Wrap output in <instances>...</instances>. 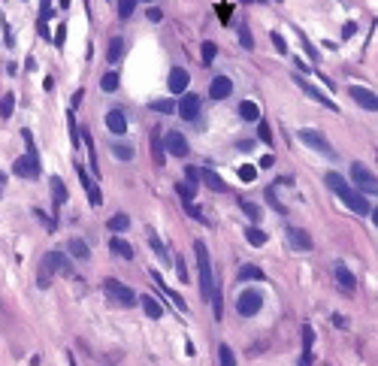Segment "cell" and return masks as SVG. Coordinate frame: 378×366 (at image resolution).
<instances>
[{"label": "cell", "mask_w": 378, "mask_h": 366, "mask_svg": "<svg viewBox=\"0 0 378 366\" xmlns=\"http://www.w3.org/2000/svg\"><path fill=\"white\" fill-rule=\"evenodd\" d=\"M200 55H203V67H209V64L215 61V55H218V48H215V42H203V48H200Z\"/></svg>", "instance_id": "40"}, {"label": "cell", "mask_w": 378, "mask_h": 366, "mask_svg": "<svg viewBox=\"0 0 378 366\" xmlns=\"http://www.w3.org/2000/svg\"><path fill=\"white\" fill-rule=\"evenodd\" d=\"M70 366H76V360H73V354H70Z\"/></svg>", "instance_id": "64"}, {"label": "cell", "mask_w": 378, "mask_h": 366, "mask_svg": "<svg viewBox=\"0 0 378 366\" xmlns=\"http://www.w3.org/2000/svg\"><path fill=\"white\" fill-rule=\"evenodd\" d=\"M148 109H154V112H176V103L173 100H151Z\"/></svg>", "instance_id": "41"}, {"label": "cell", "mask_w": 378, "mask_h": 366, "mask_svg": "<svg viewBox=\"0 0 378 366\" xmlns=\"http://www.w3.org/2000/svg\"><path fill=\"white\" fill-rule=\"evenodd\" d=\"M185 212H188L191 218H197V221H206V215L200 212V206H194V200H191V203H185Z\"/></svg>", "instance_id": "50"}, {"label": "cell", "mask_w": 378, "mask_h": 366, "mask_svg": "<svg viewBox=\"0 0 378 366\" xmlns=\"http://www.w3.org/2000/svg\"><path fill=\"white\" fill-rule=\"evenodd\" d=\"M12 173H15V176H21V179H36V176H39V158H36V154H30V151H27V154H21V158L12 164Z\"/></svg>", "instance_id": "7"}, {"label": "cell", "mask_w": 378, "mask_h": 366, "mask_svg": "<svg viewBox=\"0 0 378 366\" xmlns=\"http://www.w3.org/2000/svg\"><path fill=\"white\" fill-rule=\"evenodd\" d=\"M82 139H85V145H88V161H91V170L97 173V148H94V139H91V133H88V130H82Z\"/></svg>", "instance_id": "36"}, {"label": "cell", "mask_w": 378, "mask_h": 366, "mask_svg": "<svg viewBox=\"0 0 378 366\" xmlns=\"http://www.w3.org/2000/svg\"><path fill=\"white\" fill-rule=\"evenodd\" d=\"M260 306H263V294H260V291H254V288H248V291H242V294L236 297V312H239L242 318L257 315V312H260Z\"/></svg>", "instance_id": "4"}, {"label": "cell", "mask_w": 378, "mask_h": 366, "mask_svg": "<svg viewBox=\"0 0 378 366\" xmlns=\"http://www.w3.org/2000/svg\"><path fill=\"white\" fill-rule=\"evenodd\" d=\"M324 182L330 185V191H333V194H339V200H342V203H345L354 215H369V212H372V206L366 203V194H360L357 188H351V185H348V182L336 173V170H330V173L324 176Z\"/></svg>", "instance_id": "1"}, {"label": "cell", "mask_w": 378, "mask_h": 366, "mask_svg": "<svg viewBox=\"0 0 378 366\" xmlns=\"http://www.w3.org/2000/svg\"><path fill=\"white\" fill-rule=\"evenodd\" d=\"M239 115H242V121H260V109H257V103H254V100L239 103Z\"/></svg>", "instance_id": "28"}, {"label": "cell", "mask_w": 378, "mask_h": 366, "mask_svg": "<svg viewBox=\"0 0 378 366\" xmlns=\"http://www.w3.org/2000/svg\"><path fill=\"white\" fill-rule=\"evenodd\" d=\"M176 270H179V279H182V282H188V267H185V260H182V257H176Z\"/></svg>", "instance_id": "54"}, {"label": "cell", "mask_w": 378, "mask_h": 366, "mask_svg": "<svg viewBox=\"0 0 378 366\" xmlns=\"http://www.w3.org/2000/svg\"><path fill=\"white\" fill-rule=\"evenodd\" d=\"M354 30H357V24H354V21H348V24H345V30H342V36H345V39H348V36H354Z\"/></svg>", "instance_id": "58"}, {"label": "cell", "mask_w": 378, "mask_h": 366, "mask_svg": "<svg viewBox=\"0 0 378 366\" xmlns=\"http://www.w3.org/2000/svg\"><path fill=\"white\" fill-rule=\"evenodd\" d=\"M136 3H139V0H118V15H121V18H130L133 9H136Z\"/></svg>", "instance_id": "42"}, {"label": "cell", "mask_w": 378, "mask_h": 366, "mask_svg": "<svg viewBox=\"0 0 378 366\" xmlns=\"http://www.w3.org/2000/svg\"><path fill=\"white\" fill-rule=\"evenodd\" d=\"M51 276H55V273H51V267H45V264H39V273H36V285H39V288L45 291V288L51 285Z\"/></svg>", "instance_id": "38"}, {"label": "cell", "mask_w": 378, "mask_h": 366, "mask_svg": "<svg viewBox=\"0 0 378 366\" xmlns=\"http://www.w3.org/2000/svg\"><path fill=\"white\" fill-rule=\"evenodd\" d=\"M112 151H115V158H121L124 164L133 161V148H130L127 142H112Z\"/></svg>", "instance_id": "37"}, {"label": "cell", "mask_w": 378, "mask_h": 366, "mask_svg": "<svg viewBox=\"0 0 378 366\" xmlns=\"http://www.w3.org/2000/svg\"><path fill=\"white\" fill-rule=\"evenodd\" d=\"M103 288H106L109 300H112V303H118L121 309H130V306L136 303V294H133L127 285H121L118 279H106V282H103Z\"/></svg>", "instance_id": "3"}, {"label": "cell", "mask_w": 378, "mask_h": 366, "mask_svg": "<svg viewBox=\"0 0 378 366\" xmlns=\"http://www.w3.org/2000/svg\"><path fill=\"white\" fill-rule=\"evenodd\" d=\"M61 6H64V9H67V6H70V0H61Z\"/></svg>", "instance_id": "63"}, {"label": "cell", "mask_w": 378, "mask_h": 366, "mask_svg": "<svg viewBox=\"0 0 378 366\" xmlns=\"http://www.w3.org/2000/svg\"><path fill=\"white\" fill-rule=\"evenodd\" d=\"M333 324H336V327H348V318H345V315H333Z\"/></svg>", "instance_id": "59"}, {"label": "cell", "mask_w": 378, "mask_h": 366, "mask_svg": "<svg viewBox=\"0 0 378 366\" xmlns=\"http://www.w3.org/2000/svg\"><path fill=\"white\" fill-rule=\"evenodd\" d=\"M185 176H188V182H194V185H200V170H194L191 164L185 167Z\"/></svg>", "instance_id": "53"}, {"label": "cell", "mask_w": 378, "mask_h": 366, "mask_svg": "<svg viewBox=\"0 0 378 366\" xmlns=\"http://www.w3.org/2000/svg\"><path fill=\"white\" fill-rule=\"evenodd\" d=\"M67 251H70L76 260H91V245H88L82 236H73V239L67 242Z\"/></svg>", "instance_id": "18"}, {"label": "cell", "mask_w": 378, "mask_h": 366, "mask_svg": "<svg viewBox=\"0 0 378 366\" xmlns=\"http://www.w3.org/2000/svg\"><path fill=\"white\" fill-rule=\"evenodd\" d=\"M303 48H306V51H309V58H312V61H315V58H318V51H315V45H312V42H309V39H306V36H303Z\"/></svg>", "instance_id": "57"}, {"label": "cell", "mask_w": 378, "mask_h": 366, "mask_svg": "<svg viewBox=\"0 0 378 366\" xmlns=\"http://www.w3.org/2000/svg\"><path fill=\"white\" fill-rule=\"evenodd\" d=\"M288 245L294 248V251H312V236L306 233V230H300V227H291L288 230Z\"/></svg>", "instance_id": "13"}, {"label": "cell", "mask_w": 378, "mask_h": 366, "mask_svg": "<svg viewBox=\"0 0 378 366\" xmlns=\"http://www.w3.org/2000/svg\"><path fill=\"white\" fill-rule=\"evenodd\" d=\"M48 15H51V0H39V24H45Z\"/></svg>", "instance_id": "51"}, {"label": "cell", "mask_w": 378, "mask_h": 366, "mask_svg": "<svg viewBox=\"0 0 378 366\" xmlns=\"http://www.w3.org/2000/svg\"><path fill=\"white\" fill-rule=\"evenodd\" d=\"M70 139H73V148H76V145H79V139H82V136H79V127H76L73 112H70Z\"/></svg>", "instance_id": "52"}, {"label": "cell", "mask_w": 378, "mask_h": 366, "mask_svg": "<svg viewBox=\"0 0 378 366\" xmlns=\"http://www.w3.org/2000/svg\"><path fill=\"white\" fill-rule=\"evenodd\" d=\"M351 179H354V185H357L360 194H372V197H378V179L363 167V164H351Z\"/></svg>", "instance_id": "5"}, {"label": "cell", "mask_w": 378, "mask_h": 366, "mask_svg": "<svg viewBox=\"0 0 378 366\" xmlns=\"http://www.w3.org/2000/svg\"><path fill=\"white\" fill-rule=\"evenodd\" d=\"M257 139H260V142H266V145L273 142V130H269V124H266V121H260V127H257Z\"/></svg>", "instance_id": "47"}, {"label": "cell", "mask_w": 378, "mask_h": 366, "mask_svg": "<svg viewBox=\"0 0 378 366\" xmlns=\"http://www.w3.org/2000/svg\"><path fill=\"white\" fill-rule=\"evenodd\" d=\"M312 339H315L312 327H303V357H300V366L312 363Z\"/></svg>", "instance_id": "26"}, {"label": "cell", "mask_w": 378, "mask_h": 366, "mask_svg": "<svg viewBox=\"0 0 378 366\" xmlns=\"http://www.w3.org/2000/svg\"><path fill=\"white\" fill-rule=\"evenodd\" d=\"M266 276H263V270L260 267H251V264H245L242 270H239V282H263Z\"/></svg>", "instance_id": "29"}, {"label": "cell", "mask_w": 378, "mask_h": 366, "mask_svg": "<svg viewBox=\"0 0 378 366\" xmlns=\"http://www.w3.org/2000/svg\"><path fill=\"white\" fill-rule=\"evenodd\" d=\"M145 15H148V21H154V24H157V21L164 18V12H160V9H148Z\"/></svg>", "instance_id": "56"}, {"label": "cell", "mask_w": 378, "mask_h": 366, "mask_svg": "<svg viewBox=\"0 0 378 366\" xmlns=\"http://www.w3.org/2000/svg\"><path fill=\"white\" fill-rule=\"evenodd\" d=\"M64 39H67V24H58V27H55V39H51V42L61 48V45H64Z\"/></svg>", "instance_id": "49"}, {"label": "cell", "mask_w": 378, "mask_h": 366, "mask_svg": "<svg viewBox=\"0 0 378 366\" xmlns=\"http://www.w3.org/2000/svg\"><path fill=\"white\" fill-rule=\"evenodd\" d=\"M294 64H297V70H300V73H306V70H309V64H306V61H300V58H294Z\"/></svg>", "instance_id": "60"}, {"label": "cell", "mask_w": 378, "mask_h": 366, "mask_svg": "<svg viewBox=\"0 0 378 366\" xmlns=\"http://www.w3.org/2000/svg\"><path fill=\"white\" fill-rule=\"evenodd\" d=\"M188 70L185 67H173L170 70V94H185V88H188Z\"/></svg>", "instance_id": "16"}, {"label": "cell", "mask_w": 378, "mask_h": 366, "mask_svg": "<svg viewBox=\"0 0 378 366\" xmlns=\"http://www.w3.org/2000/svg\"><path fill=\"white\" fill-rule=\"evenodd\" d=\"M245 239H248V242H251L254 248H260V245H266V233H263V230H260L257 224H251V227L245 230Z\"/></svg>", "instance_id": "31"}, {"label": "cell", "mask_w": 378, "mask_h": 366, "mask_svg": "<svg viewBox=\"0 0 378 366\" xmlns=\"http://www.w3.org/2000/svg\"><path fill=\"white\" fill-rule=\"evenodd\" d=\"M218 363L221 366H236V354H233L230 345H221V348H218Z\"/></svg>", "instance_id": "34"}, {"label": "cell", "mask_w": 378, "mask_h": 366, "mask_svg": "<svg viewBox=\"0 0 378 366\" xmlns=\"http://www.w3.org/2000/svg\"><path fill=\"white\" fill-rule=\"evenodd\" d=\"M266 200L273 203V209H276V212H288V209L279 203V197H276V185H273V188H266Z\"/></svg>", "instance_id": "48"}, {"label": "cell", "mask_w": 378, "mask_h": 366, "mask_svg": "<svg viewBox=\"0 0 378 366\" xmlns=\"http://www.w3.org/2000/svg\"><path fill=\"white\" fill-rule=\"evenodd\" d=\"M79 179H82V188L88 191V200H91V206H100L103 203V194H100V188H97V182L94 179H88V173L79 167Z\"/></svg>", "instance_id": "17"}, {"label": "cell", "mask_w": 378, "mask_h": 366, "mask_svg": "<svg viewBox=\"0 0 378 366\" xmlns=\"http://www.w3.org/2000/svg\"><path fill=\"white\" fill-rule=\"evenodd\" d=\"M209 94H212V100H227L233 94V82L227 76H215L212 85H209Z\"/></svg>", "instance_id": "15"}, {"label": "cell", "mask_w": 378, "mask_h": 366, "mask_svg": "<svg viewBox=\"0 0 378 366\" xmlns=\"http://www.w3.org/2000/svg\"><path fill=\"white\" fill-rule=\"evenodd\" d=\"M121 55H124V39H121V36H112V39H109V48H106L109 64H118Z\"/></svg>", "instance_id": "27"}, {"label": "cell", "mask_w": 378, "mask_h": 366, "mask_svg": "<svg viewBox=\"0 0 378 366\" xmlns=\"http://www.w3.org/2000/svg\"><path fill=\"white\" fill-rule=\"evenodd\" d=\"M12 109H15V97L3 94V100H0V118H12Z\"/></svg>", "instance_id": "39"}, {"label": "cell", "mask_w": 378, "mask_h": 366, "mask_svg": "<svg viewBox=\"0 0 378 366\" xmlns=\"http://www.w3.org/2000/svg\"><path fill=\"white\" fill-rule=\"evenodd\" d=\"M42 88H45V91H55V82H51V76H45V82H42Z\"/></svg>", "instance_id": "61"}, {"label": "cell", "mask_w": 378, "mask_h": 366, "mask_svg": "<svg viewBox=\"0 0 378 366\" xmlns=\"http://www.w3.org/2000/svg\"><path fill=\"white\" fill-rule=\"evenodd\" d=\"M239 42H242V45H245V48H248V51H251V48H254V39H251V30H248V27H245V24H242V27H239Z\"/></svg>", "instance_id": "46"}, {"label": "cell", "mask_w": 378, "mask_h": 366, "mask_svg": "<svg viewBox=\"0 0 378 366\" xmlns=\"http://www.w3.org/2000/svg\"><path fill=\"white\" fill-rule=\"evenodd\" d=\"M197 188H200V185H194V182H179V185H176V191L182 194V200H185V203H191V200H194Z\"/></svg>", "instance_id": "33"}, {"label": "cell", "mask_w": 378, "mask_h": 366, "mask_svg": "<svg viewBox=\"0 0 378 366\" xmlns=\"http://www.w3.org/2000/svg\"><path fill=\"white\" fill-rule=\"evenodd\" d=\"M300 139L309 145V148H315V151H321V154H327V158H336V148L324 139V133L321 130H312V127H303L300 130Z\"/></svg>", "instance_id": "6"}, {"label": "cell", "mask_w": 378, "mask_h": 366, "mask_svg": "<svg viewBox=\"0 0 378 366\" xmlns=\"http://www.w3.org/2000/svg\"><path fill=\"white\" fill-rule=\"evenodd\" d=\"M109 248H112V254H118L121 260H133V248H130V242H124L121 236H112Z\"/></svg>", "instance_id": "25"}, {"label": "cell", "mask_w": 378, "mask_h": 366, "mask_svg": "<svg viewBox=\"0 0 378 366\" xmlns=\"http://www.w3.org/2000/svg\"><path fill=\"white\" fill-rule=\"evenodd\" d=\"M294 82H297V88H303V94H306V97H312L315 103H321V106H327V109H333V112H336V103H333V100H330L327 94H321V91H318L315 85H309V82H306L303 76H294Z\"/></svg>", "instance_id": "11"}, {"label": "cell", "mask_w": 378, "mask_h": 366, "mask_svg": "<svg viewBox=\"0 0 378 366\" xmlns=\"http://www.w3.org/2000/svg\"><path fill=\"white\" fill-rule=\"evenodd\" d=\"M194 254H197V285H200V294H203V300H212L215 276H212V257H209V248H206L203 239L194 242Z\"/></svg>", "instance_id": "2"}, {"label": "cell", "mask_w": 378, "mask_h": 366, "mask_svg": "<svg viewBox=\"0 0 378 366\" xmlns=\"http://www.w3.org/2000/svg\"><path fill=\"white\" fill-rule=\"evenodd\" d=\"M254 176H257V167H251V164H242V167H239V179H242V182H254Z\"/></svg>", "instance_id": "44"}, {"label": "cell", "mask_w": 378, "mask_h": 366, "mask_svg": "<svg viewBox=\"0 0 378 366\" xmlns=\"http://www.w3.org/2000/svg\"><path fill=\"white\" fill-rule=\"evenodd\" d=\"M139 303H142V309H145V315H148L151 321H160V318H164V306H160L154 297L142 294V297H139Z\"/></svg>", "instance_id": "22"}, {"label": "cell", "mask_w": 378, "mask_h": 366, "mask_svg": "<svg viewBox=\"0 0 378 366\" xmlns=\"http://www.w3.org/2000/svg\"><path fill=\"white\" fill-rule=\"evenodd\" d=\"M200 182H206L212 191H218V194H224L227 191V182L215 173V170H200Z\"/></svg>", "instance_id": "21"}, {"label": "cell", "mask_w": 378, "mask_h": 366, "mask_svg": "<svg viewBox=\"0 0 378 366\" xmlns=\"http://www.w3.org/2000/svg\"><path fill=\"white\" fill-rule=\"evenodd\" d=\"M372 221H375V227H378V206H372Z\"/></svg>", "instance_id": "62"}, {"label": "cell", "mask_w": 378, "mask_h": 366, "mask_svg": "<svg viewBox=\"0 0 378 366\" xmlns=\"http://www.w3.org/2000/svg\"><path fill=\"white\" fill-rule=\"evenodd\" d=\"M106 127L115 133V136H124V130H127V115H124V109H109L106 112Z\"/></svg>", "instance_id": "14"}, {"label": "cell", "mask_w": 378, "mask_h": 366, "mask_svg": "<svg viewBox=\"0 0 378 366\" xmlns=\"http://www.w3.org/2000/svg\"><path fill=\"white\" fill-rule=\"evenodd\" d=\"M164 148H167L173 158H188V151H191L185 133H179V130H170V133L164 136Z\"/></svg>", "instance_id": "8"}, {"label": "cell", "mask_w": 378, "mask_h": 366, "mask_svg": "<svg viewBox=\"0 0 378 366\" xmlns=\"http://www.w3.org/2000/svg\"><path fill=\"white\" fill-rule=\"evenodd\" d=\"M239 209H242V212H245V215H248V221H254V224H257V221H260V209H257V206H254V203H242V206H239Z\"/></svg>", "instance_id": "45"}, {"label": "cell", "mask_w": 378, "mask_h": 366, "mask_svg": "<svg viewBox=\"0 0 378 366\" xmlns=\"http://www.w3.org/2000/svg\"><path fill=\"white\" fill-rule=\"evenodd\" d=\"M45 267H51V273H64V276H73V260L64 254V251H48L42 257Z\"/></svg>", "instance_id": "9"}, {"label": "cell", "mask_w": 378, "mask_h": 366, "mask_svg": "<svg viewBox=\"0 0 378 366\" xmlns=\"http://www.w3.org/2000/svg\"><path fill=\"white\" fill-rule=\"evenodd\" d=\"M151 154H154V164H157V167L167 164V148H164V136H160V130H151Z\"/></svg>", "instance_id": "20"}, {"label": "cell", "mask_w": 378, "mask_h": 366, "mask_svg": "<svg viewBox=\"0 0 378 366\" xmlns=\"http://www.w3.org/2000/svg\"><path fill=\"white\" fill-rule=\"evenodd\" d=\"M336 282L342 285V291H354L357 288V279L351 276V270L345 264H336Z\"/></svg>", "instance_id": "23"}, {"label": "cell", "mask_w": 378, "mask_h": 366, "mask_svg": "<svg viewBox=\"0 0 378 366\" xmlns=\"http://www.w3.org/2000/svg\"><path fill=\"white\" fill-rule=\"evenodd\" d=\"M269 39H273V45H276V51H279V55H288V42H285V36H282V33H276V30H273V33H269Z\"/></svg>", "instance_id": "43"}, {"label": "cell", "mask_w": 378, "mask_h": 366, "mask_svg": "<svg viewBox=\"0 0 378 366\" xmlns=\"http://www.w3.org/2000/svg\"><path fill=\"white\" fill-rule=\"evenodd\" d=\"M151 282H154V285H157V288H160V291H164V294H167V297H170L173 303H176V309H179V312H185V309H188V306H185V300H182V297H179L176 291H170V285H167V282L160 279V273H157V270H151Z\"/></svg>", "instance_id": "19"}, {"label": "cell", "mask_w": 378, "mask_h": 366, "mask_svg": "<svg viewBox=\"0 0 378 366\" xmlns=\"http://www.w3.org/2000/svg\"><path fill=\"white\" fill-rule=\"evenodd\" d=\"M273 164H276V158H273V154H263V158L257 161V167H263V170H269Z\"/></svg>", "instance_id": "55"}, {"label": "cell", "mask_w": 378, "mask_h": 366, "mask_svg": "<svg viewBox=\"0 0 378 366\" xmlns=\"http://www.w3.org/2000/svg\"><path fill=\"white\" fill-rule=\"evenodd\" d=\"M176 112H179L185 121H194V118L200 115V97H197V94H182V100H179Z\"/></svg>", "instance_id": "12"}, {"label": "cell", "mask_w": 378, "mask_h": 366, "mask_svg": "<svg viewBox=\"0 0 378 366\" xmlns=\"http://www.w3.org/2000/svg\"><path fill=\"white\" fill-rule=\"evenodd\" d=\"M145 236H148V242H151V248H154V254L160 257V264H170V251L164 248V242L157 239V233H151V230H148Z\"/></svg>", "instance_id": "32"}, {"label": "cell", "mask_w": 378, "mask_h": 366, "mask_svg": "<svg viewBox=\"0 0 378 366\" xmlns=\"http://www.w3.org/2000/svg\"><path fill=\"white\" fill-rule=\"evenodd\" d=\"M106 227H109L112 233H121V230H127V227H130V218H127L124 212H118V215H112V218L106 221Z\"/></svg>", "instance_id": "30"}, {"label": "cell", "mask_w": 378, "mask_h": 366, "mask_svg": "<svg viewBox=\"0 0 378 366\" xmlns=\"http://www.w3.org/2000/svg\"><path fill=\"white\" fill-rule=\"evenodd\" d=\"M351 97H354L357 106H363V109H369V112H378V94L375 91H369V88H363V85H351Z\"/></svg>", "instance_id": "10"}, {"label": "cell", "mask_w": 378, "mask_h": 366, "mask_svg": "<svg viewBox=\"0 0 378 366\" xmlns=\"http://www.w3.org/2000/svg\"><path fill=\"white\" fill-rule=\"evenodd\" d=\"M100 88H103L106 94H112V91H118V73H112V70H109V73H106V76L100 79Z\"/></svg>", "instance_id": "35"}, {"label": "cell", "mask_w": 378, "mask_h": 366, "mask_svg": "<svg viewBox=\"0 0 378 366\" xmlns=\"http://www.w3.org/2000/svg\"><path fill=\"white\" fill-rule=\"evenodd\" d=\"M48 185H51V197H55V209H58V206H64V203H67V197H70V194H67V185H64V182H61L58 176H51V179H48Z\"/></svg>", "instance_id": "24"}]
</instances>
